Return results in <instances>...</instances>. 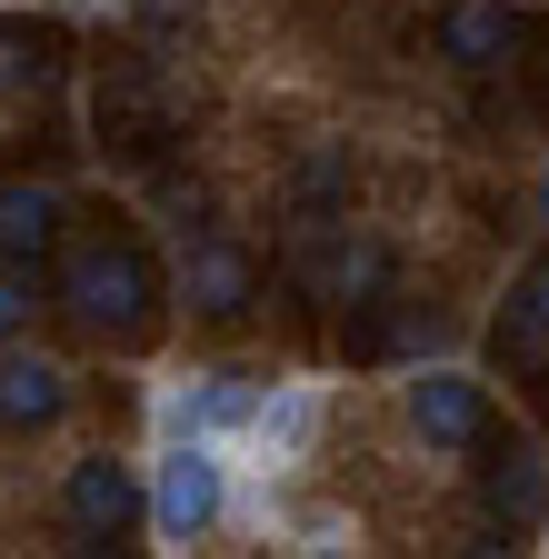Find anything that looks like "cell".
I'll return each mask as SVG.
<instances>
[{
	"instance_id": "cell-16",
	"label": "cell",
	"mask_w": 549,
	"mask_h": 559,
	"mask_svg": "<svg viewBox=\"0 0 549 559\" xmlns=\"http://www.w3.org/2000/svg\"><path fill=\"white\" fill-rule=\"evenodd\" d=\"M539 210H549V190H539Z\"/></svg>"
},
{
	"instance_id": "cell-7",
	"label": "cell",
	"mask_w": 549,
	"mask_h": 559,
	"mask_svg": "<svg viewBox=\"0 0 549 559\" xmlns=\"http://www.w3.org/2000/svg\"><path fill=\"white\" fill-rule=\"evenodd\" d=\"M490 349H500V370H549V260L520 270V290H510Z\"/></svg>"
},
{
	"instance_id": "cell-3",
	"label": "cell",
	"mask_w": 549,
	"mask_h": 559,
	"mask_svg": "<svg viewBox=\"0 0 549 559\" xmlns=\"http://www.w3.org/2000/svg\"><path fill=\"white\" fill-rule=\"evenodd\" d=\"M409 430H420L430 450H479L490 440V400H479V380H460V370H420L409 380Z\"/></svg>"
},
{
	"instance_id": "cell-2",
	"label": "cell",
	"mask_w": 549,
	"mask_h": 559,
	"mask_svg": "<svg viewBox=\"0 0 549 559\" xmlns=\"http://www.w3.org/2000/svg\"><path fill=\"white\" fill-rule=\"evenodd\" d=\"M151 520H160V539H200L220 520V460L200 450V440H180L170 460H160V479H151Z\"/></svg>"
},
{
	"instance_id": "cell-10",
	"label": "cell",
	"mask_w": 549,
	"mask_h": 559,
	"mask_svg": "<svg viewBox=\"0 0 549 559\" xmlns=\"http://www.w3.org/2000/svg\"><path fill=\"white\" fill-rule=\"evenodd\" d=\"M50 230H60V200L50 190H0V260H40L50 250Z\"/></svg>"
},
{
	"instance_id": "cell-6",
	"label": "cell",
	"mask_w": 549,
	"mask_h": 559,
	"mask_svg": "<svg viewBox=\"0 0 549 559\" xmlns=\"http://www.w3.org/2000/svg\"><path fill=\"white\" fill-rule=\"evenodd\" d=\"M60 409H71V380H60V360H40V349H11V360H0V430H50Z\"/></svg>"
},
{
	"instance_id": "cell-4",
	"label": "cell",
	"mask_w": 549,
	"mask_h": 559,
	"mask_svg": "<svg viewBox=\"0 0 549 559\" xmlns=\"http://www.w3.org/2000/svg\"><path fill=\"white\" fill-rule=\"evenodd\" d=\"M60 510H71V530L100 549V539H120L130 520H141V479H130L120 460H71V479H60Z\"/></svg>"
},
{
	"instance_id": "cell-13",
	"label": "cell",
	"mask_w": 549,
	"mask_h": 559,
	"mask_svg": "<svg viewBox=\"0 0 549 559\" xmlns=\"http://www.w3.org/2000/svg\"><path fill=\"white\" fill-rule=\"evenodd\" d=\"M490 510H500V520H549V469H539L529 450L490 460Z\"/></svg>"
},
{
	"instance_id": "cell-14",
	"label": "cell",
	"mask_w": 549,
	"mask_h": 559,
	"mask_svg": "<svg viewBox=\"0 0 549 559\" xmlns=\"http://www.w3.org/2000/svg\"><path fill=\"white\" fill-rule=\"evenodd\" d=\"M50 60H60L50 31H0V91H40V81H50Z\"/></svg>"
},
{
	"instance_id": "cell-12",
	"label": "cell",
	"mask_w": 549,
	"mask_h": 559,
	"mask_svg": "<svg viewBox=\"0 0 549 559\" xmlns=\"http://www.w3.org/2000/svg\"><path fill=\"white\" fill-rule=\"evenodd\" d=\"M250 440H260V450H281V460L310 450V440H320V390H270L260 419H250Z\"/></svg>"
},
{
	"instance_id": "cell-9",
	"label": "cell",
	"mask_w": 549,
	"mask_h": 559,
	"mask_svg": "<svg viewBox=\"0 0 549 559\" xmlns=\"http://www.w3.org/2000/svg\"><path fill=\"white\" fill-rule=\"evenodd\" d=\"M190 310H200V320H240V310H250V260H240L230 240H200V250H190Z\"/></svg>"
},
{
	"instance_id": "cell-11",
	"label": "cell",
	"mask_w": 549,
	"mask_h": 559,
	"mask_svg": "<svg viewBox=\"0 0 549 559\" xmlns=\"http://www.w3.org/2000/svg\"><path fill=\"white\" fill-rule=\"evenodd\" d=\"M510 40H520V21H510V11H479V0H469V11H450V31H440V50H450L460 70H500Z\"/></svg>"
},
{
	"instance_id": "cell-8",
	"label": "cell",
	"mask_w": 549,
	"mask_h": 559,
	"mask_svg": "<svg viewBox=\"0 0 549 559\" xmlns=\"http://www.w3.org/2000/svg\"><path fill=\"white\" fill-rule=\"evenodd\" d=\"M250 419H260V390H250V380H230V370L170 400V430H180V440H211V430H250Z\"/></svg>"
},
{
	"instance_id": "cell-15",
	"label": "cell",
	"mask_w": 549,
	"mask_h": 559,
	"mask_svg": "<svg viewBox=\"0 0 549 559\" xmlns=\"http://www.w3.org/2000/svg\"><path fill=\"white\" fill-rule=\"evenodd\" d=\"M31 320V280H21V260H0V330H21Z\"/></svg>"
},
{
	"instance_id": "cell-5",
	"label": "cell",
	"mask_w": 549,
	"mask_h": 559,
	"mask_svg": "<svg viewBox=\"0 0 549 559\" xmlns=\"http://www.w3.org/2000/svg\"><path fill=\"white\" fill-rule=\"evenodd\" d=\"M100 140L110 151H160L170 140V100L151 91V70H110L100 81Z\"/></svg>"
},
{
	"instance_id": "cell-1",
	"label": "cell",
	"mask_w": 549,
	"mask_h": 559,
	"mask_svg": "<svg viewBox=\"0 0 549 559\" xmlns=\"http://www.w3.org/2000/svg\"><path fill=\"white\" fill-rule=\"evenodd\" d=\"M60 310H71L81 330H100V340H141L160 320V270H151V250L141 240H91V250H71V260H60Z\"/></svg>"
}]
</instances>
